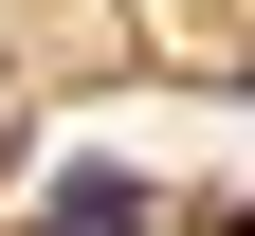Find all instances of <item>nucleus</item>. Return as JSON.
Instances as JSON below:
<instances>
[{"instance_id":"obj_1","label":"nucleus","mask_w":255,"mask_h":236,"mask_svg":"<svg viewBox=\"0 0 255 236\" xmlns=\"http://www.w3.org/2000/svg\"><path fill=\"white\" fill-rule=\"evenodd\" d=\"M37 218H55V236H164V182H146V163H55Z\"/></svg>"}]
</instances>
